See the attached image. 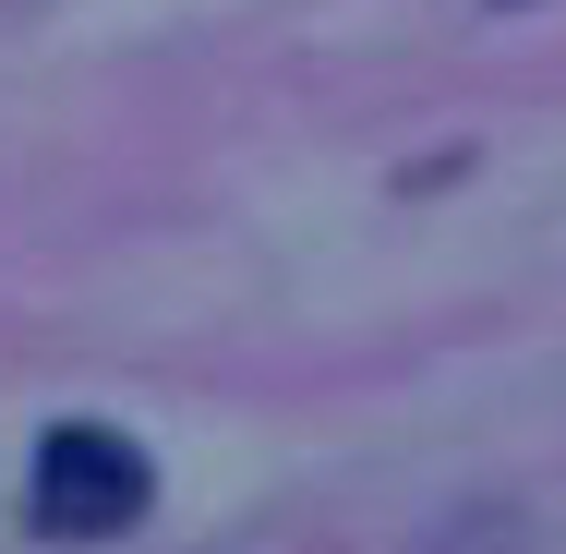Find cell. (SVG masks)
Returning a JSON list of instances; mask_svg holds the SVG:
<instances>
[{
  "mask_svg": "<svg viewBox=\"0 0 566 554\" xmlns=\"http://www.w3.org/2000/svg\"><path fill=\"white\" fill-rule=\"evenodd\" d=\"M157 506V470H145V446L109 435V422H61V435L36 446V531L49 543H109Z\"/></svg>",
  "mask_w": 566,
  "mask_h": 554,
  "instance_id": "1",
  "label": "cell"
}]
</instances>
